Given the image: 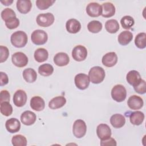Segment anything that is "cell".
Here are the masks:
<instances>
[{"mask_svg":"<svg viewBox=\"0 0 146 146\" xmlns=\"http://www.w3.org/2000/svg\"><path fill=\"white\" fill-rule=\"evenodd\" d=\"M9 82V78L7 74L3 72H0V86H3Z\"/></svg>","mask_w":146,"mask_h":146,"instance_id":"obj_43","label":"cell"},{"mask_svg":"<svg viewBox=\"0 0 146 146\" xmlns=\"http://www.w3.org/2000/svg\"><path fill=\"white\" fill-rule=\"evenodd\" d=\"M54 72L52 66L49 63H45L40 65L38 68V72L43 76H48Z\"/></svg>","mask_w":146,"mask_h":146,"instance_id":"obj_30","label":"cell"},{"mask_svg":"<svg viewBox=\"0 0 146 146\" xmlns=\"http://www.w3.org/2000/svg\"><path fill=\"white\" fill-rule=\"evenodd\" d=\"M133 39V34L129 31H124L121 32L117 37V40L119 44L122 46H125L129 44Z\"/></svg>","mask_w":146,"mask_h":146,"instance_id":"obj_25","label":"cell"},{"mask_svg":"<svg viewBox=\"0 0 146 146\" xmlns=\"http://www.w3.org/2000/svg\"><path fill=\"white\" fill-rule=\"evenodd\" d=\"M105 28L109 33L113 34L119 30V24L116 19H109L105 23Z\"/></svg>","mask_w":146,"mask_h":146,"instance_id":"obj_29","label":"cell"},{"mask_svg":"<svg viewBox=\"0 0 146 146\" xmlns=\"http://www.w3.org/2000/svg\"><path fill=\"white\" fill-rule=\"evenodd\" d=\"M22 75L23 78L25 81L30 83L34 82L37 78V74L36 71L31 68H27L25 69L23 71Z\"/></svg>","mask_w":146,"mask_h":146,"instance_id":"obj_27","label":"cell"},{"mask_svg":"<svg viewBox=\"0 0 146 146\" xmlns=\"http://www.w3.org/2000/svg\"><path fill=\"white\" fill-rule=\"evenodd\" d=\"M144 120V114L143 112L137 111L131 113L129 116L130 122L135 125H139L142 124Z\"/></svg>","mask_w":146,"mask_h":146,"instance_id":"obj_26","label":"cell"},{"mask_svg":"<svg viewBox=\"0 0 146 146\" xmlns=\"http://www.w3.org/2000/svg\"><path fill=\"white\" fill-rule=\"evenodd\" d=\"M87 29L92 33H98L102 29V23L99 21H91L88 23Z\"/></svg>","mask_w":146,"mask_h":146,"instance_id":"obj_31","label":"cell"},{"mask_svg":"<svg viewBox=\"0 0 146 146\" xmlns=\"http://www.w3.org/2000/svg\"><path fill=\"white\" fill-rule=\"evenodd\" d=\"M2 4H3V5H5V6H9V5H10L13 2V0H11V1H9V0H6V1H0Z\"/></svg>","mask_w":146,"mask_h":146,"instance_id":"obj_44","label":"cell"},{"mask_svg":"<svg viewBox=\"0 0 146 146\" xmlns=\"http://www.w3.org/2000/svg\"><path fill=\"white\" fill-rule=\"evenodd\" d=\"M66 28L68 33L71 34H75L80 30L81 24L80 22L77 19L71 18L66 22Z\"/></svg>","mask_w":146,"mask_h":146,"instance_id":"obj_16","label":"cell"},{"mask_svg":"<svg viewBox=\"0 0 146 146\" xmlns=\"http://www.w3.org/2000/svg\"><path fill=\"white\" fill-rule=\"evenodd\" d=\"M102 16L104 18H110L114 15L115 13V7L111 2H105L102 5Z\"/></svg>","mask_w":146,"mask_h":146,"instance_id":"obj_21","label":"cell"},{"mask_svg":"<svg viewBox=\"0 0 146 146\" xmlns=\"http://www.w3.org/2000/svg\"><path fill=\"white\" fill-rule=\"evenodd\" d=\"M32 42L36 45H42L46 43L48 39L47 34L42 30H35L31 35Z\"/></svg>","mask_w":146,"mask_h":146,"instance_id":"obj_5","label":"cell"},{"mask_svg":"<svg viewBox=\"0 0 146 146\" xmlns=\"http://www.w3.org/2000/svg\"><path fill=\"white\" fill-rule=\"evenodd\" d=\"M141 79L139 72L136 70H131L129 71L126 75V80L127 82L131 86H135Z\"/></svg>","mask_w":146,"mask_h":146,"instance_id":"obj_24","label":"cell"},{"mask_svg":"<svg viewBox=\"0 0 146 146\" xmlns=\"http://www.w3.org/2000/svg\"><path fill=\"white\" fill-rule=\"evenodd\" d=\"M5 127L8 132L14 133L19 131L21 128V123L17 119L10 118L6 121Z\"/></svg>","mask_w":146,"mask_h":146,"instance_id":"obj_17","label":"cell"},{"mask_svg":"<svg viewBox=\"0 0 146 146\" xmlns=\"http://www.w3.org/2000/svg\"><path fill=\"white\" fill-rule=\"evenodd\" d=\"M117 62V56L115 52H110L106 54L102 58V62L107 67L114 66Z\"/></svg>","mask_w":146,"mask_h":146,"instance_id":"obj_14","label":"cell"},{"mask_svg":"<svg viewBox=\"0 0 146 146\" xmlns=\"http://www.w3.org/2000/svg\"><path fill=\"white\" fill-rule=\"evenodd\" d=\"M111 125L115 128H120L123 127L125 123V117L120 113H116L110 118Z\"/></svg>","mask_w":146,"mask_h":146,"instance_id":"obj_22","label":"cell"},{"mask_svg":"<svg viewBox=\"0 0 146 146\" xmlns=\"http://www.w3.org/2000/svg\"><path fill=\"white\" fill-rule=\"evenodd\" d=\"M0 62L3 63L5 62L9 55V50L8 48L6 46H0Z\"/></svg>","mask_w":146,"mask_h":146,"instance_id":"obj_40","label":"cell"},{"mask_svg":"<svg viewBox=\"0 0 146 146\" xmlns=\"http://www.w3.org/2000/svg\"><path fill=\"white\" fill-rule=\"evenodd\" d=\"M135 91L140 94H144L146 92V82L144 80L141 79L140 81L135 86H133Z\"/></svg>","mask_w":146,"mask_h":146,"instance_id":"obj_38","label":"cell"},{"mask_svg":"<svg viewBox=\"0 0 146 146\" xmlns=\"http://www.w3.org/2000/svg\"><path fill=\"white\" fill-rule=\"evenodd\" d=\"M74 82L75 86L78 88L83 90L88 88L90 80L87 75L83 73H80L75 76Z\"/></svg>","mask_w":146,"mask_h":146,"instance_id":"obj_8","label":"cell"},{"mask_svg":"<svg viewBox=\"0 0 146 146\" xmlns=\"http://www.w3.org/2000/svg\"><path fill=\"white\" fill-rule=\"evenodd\" d=\"M34 57L36 62L42 63L47 60L48 52L47 50L44 48H39L35 51Z\"/></svg>","mask_w":146,"mask_h":146,"instance_id":"obj_28","label":"cell"},{"mask_svg":"<svg viewBox=\"0 0 146 146\" xmlns=\"http://www.w3.org/2000/svg\"><path fill=\"white\" fill-rule=\"evenodd\" d=\"M1 18L3 21H6L7 19L11 18L16 17L15 13L13 10L10 8H6L1 12Z\"/></svg>","mask_w":146,"mask_h":146,"instance_id":"obj_39","label":"cell"},{"mask_svg":"<svg viewBox=\"0 0 146 146\" xmlns=\"http://www.w3.org/2000/svg\"><path fill=\"white\" fill-rule=\"evenodd\" d=\"M86 12L91 17H98L102 15V6L96 2H91L86 7Z\"/></svg>","mask_w":146,"mask_h":146,"instance_id":"obj_12","label":"cell"},{"mask_svg":"<svg viewBox=\"0 0 146 146\" xmlns=\"http://www.w3.org/2000/svg\"><path fill=\"white\" fill-rule=\"evenodd\" d=\"M1 113L6 116H9L13 112V107L9 102H3L1 103Z\"/></svg>","mask_w":146,"mask_h":146,"instance_id":"obj_35","label":"cell"},{"mask_svg":"<svg viewBox=\"0 0 146 146\" xmlns=\"http://www.w3.org/2000/svg\"><path fill=\"white\" fill-rule=\"evenodd\" d=\"M87 131V125L84 121L82 119H78L75 121L72 127V132L76 138L83 137Z\"/></svg>","mask_w":146,"mask_h":146,"instance_id":"obj_4","label":"cell"},{"mask_svg":"<svg viewBox=\"0 0 146 146\" xmlns=\"http://www.w3.org/2000/svg\"><path fill=\"white\" fill-rule=\"evenodd\" d=\"M120 23L123 29H129L133 26L135 21L132 17L129 15H125L121 19Z\"/></svg>","mask_w":146,"mask_h":146,"instance_id":"obj_34","label":"cell"},{"mask_svg":"<svg viewBox=\"0 0 146 146\" xmlns=\"http://www.w3.org/2000/svg\"><path fill=\"white\" fill-rule=\"evenodd\" d=\"M12 63L18 67H23L26 66L29 62L27 56L22 52H17L12 55Z\"/></svg>","mask_w":146,"mask_h":146,"instance_id":"obj_7","label":"cell"},{"mask_svg":"<svg viewBox=\"0 0 146 146\" xmlns=\"http://www.w3.org/2000/svg\"><path fill=\"white\" fill-rule=\"evenodd\" d=\"M96 134L101 140L107 139L111 136V129L106 124H100L96 128Z\"/></svg>","mask_w":146,"mask_h":146,"instance_id":"obj_11","label":"cell"},{"mask_svg":"<svg viewBox=\"0 0 146 146\" xmlns=\"http://www.w3.org/2000/svg\"><path fill=\"white\" fill-rule=\"evenodd\" d=\"M70 62V58L67 54L60 52L57 53L54 57V63L59 67L65 66L68 64Z\"/></svg>","mask_w":146,"mask_h":146,"instance_id":"obj_18","label":"cell"},{"mask_svg":"<svg viewBox=\"0 0 146 146\" xmlns=\"http://www.w3.org/2000/svg\"><path fill=\"white\" fill-rule=\"evenodd\" d=\"M66 103V99L63 96H58L52 98L48 103V107L56 110L63 107Z\"/></svg>","mask_w":146,"mask_h":146,"instance_id":"obj_20","label":"cell"},{"mask_svg":"<svg viewBox=\"0 0 146 146\" xmlns=\"http://www.w3.org/2000/svg\"><path fill=\"white\" fill-rule=\"evenodd\" d=\"M146 34L145 33H139L135 39V44L137 47L143 49L146 47Z\"/></svg>","mask_w":146,"mask_h":146,"instance_id":"obj_32","label":"cell"},{"mask_svg":"<svg viewBox=\"0 0 146 146\" xmlns=\"http://www.w3.org/2000/svg\"><path fill=\"white\" fill-rule=\"evenodd\" d=\"M11 143L14 146H26L27 145V139L22 135H17L13 136Z\"/></svg>","mask_w":146,"mask_h":146,"instance_id":"obj_33","label":"cell"},{"mask_svg":"<svg viewBox=\"0 0 146 146\" xmlns=\"http://www.w3.org/2000/svg\"><path fill=\"white\" fill-rule=\"evenodd\" d=\"M32 7V3L30 0H18L17 1V10L22 14L29 13Z\"/></svg>","mask_w":146,"mask_h":146,"instance_id":"obj_23","label":"cell"},{"mask_svg":"<svg viewBox=\"0 0 146 146\" xmlns=\"http://www.w3.org/2000/svg\"><path fill=\"white\" fill-rule=\"evenodd\" d=\"M90 80L94 84H99L104 79L106 73L104 69L99 66L92 67L88 72Z\"/></svg>","mask_w":146,"mask_h":146,"instance_id":"obj_2","label":"cell"},{"mask_svg":"<svg viewBox=\"0 0 146 146\" xmlns=\"http://www.w3.org/2000/svg\"><path fill=\"white\" fill-rule=\"evenodd\" d=\"M36 119L35 113L31 111H25L21 115V122L26 125H31L33 124Z\"/></svg>","mask_w":146,"mask_h":146,"instance_id":"obj_15","label":"cell"},{"mask_svg":"<svg viewBox=\"0 0 146 146\" xmlns=\"http://www.w3.org/2000/svg\"><path fill=\"white\" fill-rule=\"evenodd\" d=\"M28 37L25 32L17 31L12 34L10 37L11 44L15 47L21 48L26 46L27 43Z\"/></svg>","mask_w":146,"mask_h":146,"instance_id":"obj_1","label":"cell"},{"mask_svg":"<svg viewBox=\"0 0 146 146\" xmlns=\"http://www.w3.org/2000/svg\"><path fill=\"white\" fill-rule=\"evenodd\" d=\"M87 56V48L82 45L76 46L72 51L73 59L78 62H81L86 59Z\"/></svg>","mask_w":146,"mask_h":146,"instance_id":"obj_9","label":"cell"},{"mask_svg":"<svg viewBox=\"0 0 146 146\" xmlns=\"http://www.w3.org/2000/svg\"><path fill=\"white\" fill-rule=\"evenodd\" d=\"M5 25L9 29H14L19 25V20L16 17H11L5 21Z\"/></svg>","mask_w":146,"mask_h":146,"instance_id":"obj_37","label":"cell"},{"mask_svg":"<svg viewBox=\"0 0 146 146\" xmlns=\"http://www.w3.org/2000/svg\"><path fill=\"white\" fill-rule=\"evenodd\" d=\"M10 95L7 90H2L0 93V103L3 102H10Z\"/></svg>","mask_w":146,"mask_h":146,"instance_id":"obj_41","label":"cell"},{"mask_svg":"<svg viewBox=\"0 0 146 146\" xmlns=\"http://www.w3.org/2000/svg\"><path fill=\"white\" fill-rule=\"evenodd\" d=\"M128 107L133 110H137L141 108L143 106L144 102L143 99L137 95L131 96L127 101Z\"/></svg>","mask_w":146,"mask_h":146,"instance_id":"obj_13","label":"cell"},{"mask_svg":"<svg viewBox=\"0 0 146 146\" xmlns=\"http://www.w3.org/2000/svg\"><path fill=\"white\" fill-rule=\"evenodd\" d=\"M117 145L116 140L112 137H109L107 139L101 140L100 145L105 146V145H114L116 146Z\"/></svg>","mask_w":146,"mask_h":146,"instance_id":"obj_42","label":"cell"},{"mask_svg":"<svg viewBox=\"0 0 146 146\" xmlns=\"http://www.w3.org/2000/svg\"><path fill=\"white\" fill-rule=\"evenodd\" d=\"M55 2V0H37L35 3L39 9L46 10L52 6Z\"/></svg>","mask_w":146,"mask_h":146,"instance_id":"obj_36","label":"cell"},{"mask_svg":"<svg viewBox=\"0 0 146 146\" xmlns=\"http://www.w3.org/2000/svg\"><path fill=\"white\" fill-rule=\"evenodd\" d=\"M55 20L54 15L51 13L39 14L36 19L37 24L41 27H48L52 25Z\"/></svg>","mask_w":146,"mask_h":146,"instance_id":"obj_6","label":"cell"},{"mask_svg":"<svg viewBox=\"0 0 146 146\" xmlns=\"http://www.w3.org/2000/svg\"><path fill=\"white\" fill-rule=\"evenodd\" d=\"M27 94L22 90H17L13 96V103L18 107H23L27 102Z\"/></svg>","mask_w":146,"mask_h":146,"instance_id":"obj_10","label":"cell"},{"mask_svg":"<svg viewBox=\"0 0 146 146\" xmlns=\"http://www.w3.org/2000/svg\"><path fill=\"white\" fill-rule=\"evenodd\" d=\"M31 108L36 111H42L45 107V102L43 99L40 96H35L30 100Z\"/></svg>","mask_w":146,"mask_h":146,"instance_id":"obj_19","label":"cell"},{"mask_svg":"<svg viewBox=\"0 0 146 146\" xmlns=\"http://www.w3.org/2000/svg\"><path fill=\"white\" fill-rule=\"evenodd\" d=\"M111 97L117 102L124 101L127 96V91L125 87L121 84L115 85L111 90Z\"/></svg>","mask_w":146,"mask_h":146,"instance_id":"obj_3","label":"cell"}]
</instances>
